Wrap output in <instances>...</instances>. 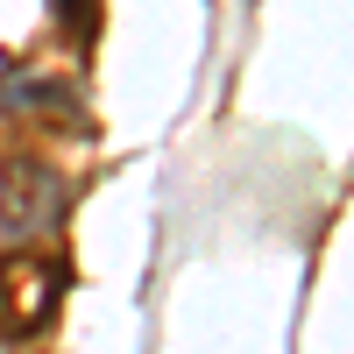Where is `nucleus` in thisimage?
<instances>
[{
    "instance_id": "nucleus-1",
    "label": "nucleus",
    "mask_w": 354,
    "mask_h": 354,
    "mask_svg": "<svg viewBox=\"0 0 354 354\" xmlns=\"http://www.w3.org/2000/svg\"><path fill=\"white\" fill-rule=\"evenodd\" d=\"M64 205H71V192H64V177L43 156H15L0 170V234H8L15 248L43 241V234L64 220Z\"/></svg>"
},
{
    "instance_id": "nucleus-2",
    "label": "nucleus",
    "mask_w": 354,
    "mask_h": 354,
    "mask_svg": "<svg viewBox=\"0 0 354 354\" xmlns=\"http://www.w3.org/2000/svg\"><path fill=\"white\" fill-rule=\"evenodd\" d=\"M57 262L43 255H15V262H0V340H28V333H43V319L57 312Z\"/></svg>"
},
{
    "instance_id": "nucleus-3",
    "label": "nucleus",
    "mask_w": 354,
    "mask_h": 354,
    "mask_svg": "<svg viewBox=\"0 0 354 354\" xmlns=\"http://www.w3.org/2000/svg\"><path fill=\"white\" fill-rule=\"evenodd\" d=\"M0 106L8 113H64V128H78V100L57 78H8L0 85Z\"/></svg>"
},
{
    "instance_id": "nucleus-4",
    "label": "nucleus",
    "mask_w": 354,
    "mask_h": 354,
    "mask_svg": "<svg viewBox=\"0 0 354 354\" xmlns=\"http://www.w3.org/2000/svg\"><path fill=\"white\" fill-rule=\"evenodd\" d=\"M57 15H64V28L78 43H93V28H100V0H57Z\"/></svg>"
}]
</instances>
